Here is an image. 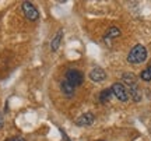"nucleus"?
Segmentation results:
<instances>
[{
  "label": "nucleus",
  "mask_w": 151,
  "mask_h": 141,
  "mask_svg": "<svg viewBox=\"0 0 151 141\" xmlns=\"http://www.w3.org/2000/svg\"><path fill=\"white\" fill-rule=\"evenodd\" d=\"M62 38H63V31L60 29L56 32V35L53 37L52 39V42H50V49H52V52H56L60 46V42H62Z\"/></svg>",
  "instance_id": "1a4fd4ad"
},
{
  "label": "nucleus",
  "mask_w": 151,
  "mask_h": 141,
  "mask_svg": "<svg viewBox=\"0 0 151 141\" xmlns=\"http://www.w3.org/2000/svg\"><path fill=\"white\" fill-rule=\"evenodd\" d=\"M94 120H95L94 113H91V112H87V113H83L78 119L76 120V125L80 126V127H86V126H91L92 123H94Z\"/></svg>",
  "instance_id": "423d86ee"
},
{
  "label": "nucleus",
  "mask_w": 151,
  "mask_h": 141,
  "mask_svg": "<svg viewBox=\"0 0 151 141\" xmlns=\"http://www.w3.org/2000/svg\"><path fill=\"white\" fill-rule=\"evenodd\" d=\"M112 89L111 88H106V89H104V91H101V94H99V101H101V103H108L109 101H111V98H112Z\"/></svg>",
  "instance_id": "9d476101"
},
{
  "label": "nucleus",
  "mask_w": 151,
  "mask_h": 141,
  "mask_svg": "<svg viewBox=\"0 0 151 141\" xmlns=\"http://www.w3.org/2000/svg\"><path fill=\"white\" fill-rule=\"evenodd\" d=\"M119 35H120V29L116 27H111L106 31V34H105V39L108 41V39H113V38H118Z\"/></svg>",
  "instance_id": "9b49d317"
},
{
  "label": "nucleus",
  "mask_w": 151,
  "mask_h": 141,
  "mask_svg": "<svg viewBox=\"0 0 151 141\" xmlns=\"http://www.w3.org/2000/svg\"><path fill=\"white\" fill-rule=\"evenodd\" d=\"M13 141H25V138H22V137H16V138H13Z\"/></svg>",
  "instance_id": "4468645a"
},
{
  "label": "nucleus",
  "mask_w": 151,
  "mask_h": 141,
  "mask_svg": "<svg viewBox=\"0 0 151 141\" xmlns=\"http://www.w3.org/2000/svg\"><path fill=\"white\" fill-rule=\"evenodd\" d=\"M7 141H13V138H10V140H7Z\"/></svg>",
  "instance_id": "2eb2a0df"
},
{
  "label": "nucleus",
  "mask_w": 151,
  "mask_h": 141,
  "mask_svg": "<svg viewBox=\"0 0 151 141\" xmlns=\"http://www.w3.org/2000/svg\"><path fill=\"white\" fill-rule=\"evenodd\" d=\"M147 54L148 53H147L146 46H143V45L139 44L130 49L129 54H127V62L132 63V64H140L143 62H146Z\"/></svg>",
  "instance_id": "f257e3e1"
},
{
  "label": "nucleus",
  "mask_w": 151,
  "mask_h": 141,
  "mask_svg": "<svg viewBox=\"0 0 151 141\" xmlns=\"http://www.w3.org/2000/svg\"><path fill=\"white\" fill-rule=\"evenodd\" d=\"M112 94L115 97L118 98L119 101H122V102H126L127 99H129V92H127V89L124 87L122 82H115L112 85Z\"/></svg>",
  "instance_id": "39448f33"
},
{
  "label": "nucleus",
  "mask_w": 151,
  "mask_h": 141,
  "mask_svg": "<svg viewBox=\"0 0 151 141\" xmlns=\"http://www.w3.org/2000/svg\"><path fill=\"white\" fill-rule=\"evenodd\" d=\"M3 125H4V117H3V113L0 112V129L3 127Z\"/></svg>",
  "instance_id": "ddd939ff"
},
{
  "label": "nucleus",
  "mask_w": 151,
  "mask_h": 141,
  "mask_svg": "<svg viewBox=\"0 0 151 141\" xmlns=\"http://www.w3.org/2000/svg\"><path fill=\"white\" fill-rule=\"evenodd\" d=\"M101 141H102V140H101Z\"/></svg>",
  "instance_id": "dca6fc26"
},
{
  "label": "nucleus",
  "mask_w": 151,
  "mask_h": 141,
  "mask_svg": "<svg viewBox=\"0 0 151 141\" xmlns=\"http://www.w3.org/2000/svg\"><path fill=\"white\" fill-rule=\"evenodd\" d=\"M66 81L71 84L73 87H80L83 81H84V76H83V73L80 70H76V69H70V70H67L66 73Z\"/></svg>",
  "instance_id": "7ed1b4c3"
},
{
  "label": "nucleus",
  "mask_w": 151,
  "mask_h": 141,
  "mask_svg": "<svg viewBox=\"0 0 151 141\" xmlns=\"http://www.w3.org/2000/svg\"><path fill=\"white\" fill-rule=\"evenodd\" d=\"M21 9L24 16L27 17V20H29V21H37L39 18V11L31 1H24L21 4Z\"/></svg>",
  "instance_id": "20e7f679"
},
{
  "label": "nucleus",
  "mask_w": 151,
  "mask_h": 141,
  "mask_svg": "<svg viewBox=\"0 0 151 141\" xmlns=\"http://www.w3.org/2000/svg\"><path fill=\"white\" fill-rule=\"evenodd\" d=\"M60 89H62L63 95H66L67 98H71L73 95H74V92H76V88L73 87L71 84H69L66 80L60 82Z\"/></svg>",
  "instance_id": "6e6552de"
},
{
  "label": "nucleus",
  "mask_w": 151,
  "mask_h": 141,
  "mask_svg": "<svg viewBox=\"0 0 151 141\" xmlns=\"http://www.w3.org/2000/svg\"><path fill=\"white\" fill-rule=\"evenodd\" d=\"M90 78H91L94 82H101L106 78V73L102 67H94L91 71H90Z\"/></svg>",
  "instance_id": "0eeeda50"
},
{
  "label": "nucleus",
  "mask_w": 151,
  "mask_h": 141,
  "mask_svg": "<svg viewBox=\"0 0 151 141\" xmlns=\"http://www.w3.org/2000/svg\"><path fill=\"white\" fill-rule=\"evenodd\" d=\"M140 77H141V80H143V81H151V66H148L146 70L141 71Z\"/></svg>",
  "instance_id": "f8f14e48"
},
{
  "label": "nucleus",
  "mask_w": 151,
  "mask_h": 141,
  "mask_svg": "<svg viewBox=\"0 0 151 141\" xmlns=\"http://www.w3.org/2000/svg\"><path fill=\"white\" fill-rule=\"evenodd\" d=\"M123 82L127 84V87L130 88V95L132 98L134 99L136 102H139L141 99V94L139 91V87H137V82H136V77L133 74H130V73H126L123 74Z\"/></svg>",
  "instance_id": "f03ea898"
}]
</instances>
